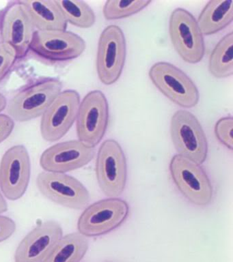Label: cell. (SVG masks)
I'll list each match as a JSON object with an SVG mask.
<instances>
[{"label": "cell", "mask_w": 233, "mask_h": 262, "mask_svg": "<svg viewBox=\"0 0 233 262\" xmlns=\"http://www.w3.org/2000/svg\"><path fill=\"white\" fill-rule=\"evenodd\" d=\"M62 88L61 82L54 78L30 84L18 92L7 103L8 116L19 122L41 117L62 92Z\"/></svg>", "instance_id": "obj_1"}, {"label": "cell", "mask_w": 233, "mask_h": 262, "mask_svg": "<svg viewBox=\"0 0 233 262\" xmlns=\"http://www.w3.org/2000/svg\"><path fill=\"white\" fill-rule=\"evenodd\" d=\"M169 169L176 187L191 204L204 207L212 202L214 188L201 165L176 155L172 158Z\"/></svg>", "instance_id": "obj_2"}, {"label": "cell", "mask_w": 233, "mask_h": 262, "mask_svg": "<svg viewBox=\"0 0 233 262\" xmlns=\"http://www.w3.org/2000/svg\"><path fill=\"white\" fill-rule=\"evenodd\" d=\"M130 206L119 198H108L87 206L77 221L78 232L87 237L108 234L121 226L130 215Z\"/></svg>", "instance_id": "obj_3"}, {"label": "cell", "mask_w": 233, "mask_h": 262, "mask_svg": "<svg viewBox=\"0 0 233 262\" xmlns=\"http://www.w3.org/2000/svg\"><path fill=\"white\" fill-rule=\"evenodd\" d=\"M96 177L102 192L108 198L123 193L128 179L125 155L118 141L109 139L101 143L95 165Z\"/></svg>", "instance_id": "obj_4"}, {"label": "cell", "mask_w": 233, "mask_h": 262, "mask_svg": "<svg viewBox=\"0 0 233 262\" xmlns=\"http://www.w3.org/2000/svg\"><path fill=\"white\" fill-rule=\"evenodd\" d=\"M171 135L178 155L199 165L206 161L207 139L199 121L192 113L181 110L173 114Z\"/></svg>", "instance_id": "obj_5"}, {"label": "cell", "mask_w": 233, "mask_h": 262, "mask_svg": "<svg viewBox=\"0 0 233 262\" xmlns=\"http://www.w3.org/2000/svg\"><path fill=\"white\" fill-rule=\"evenodd\" d=\"M149 77L155 87L182 108H193L200 99L199 91L189 76L176 66L159 61L151 67Z\"/></svg>", "instance_id": "obj_6"}, {"label": "cell", "mask_w": 233, "mask_h": 262, "mask_svg": "<svg viewBox=\"0 0 233 262\" xmlns=\"http://www.w3.org/2000/svg\"><path fill=\"white\" fill-rule=\"evenodd\" d=\"M75 122L78 140L95 148L105 135L109 122V105L105 94L100 90L89 92L79 104Z\"/></svg>", "instance_id": "obj_7"}, {"label": "cell", "mask_w": 233, "mask_h": 262, "mask_svg": "<svg viewBox=\"0 0 233 262\" xmlns=\"http://www.w3.org/2000/svg\"><path fill=\"white\" fill-rule=\"evenodd\" d=\"M169 33L174 48L184 61L193 64L201 61L205 53L204 36L197 20L189 11L181 8L173 10Z\"/></svg>", "instance_id": "obj_8"}, {"label": "cell", "mask_w": 233, "mask_h": 262, "mask_svg": "<svg viewBox=\"0 0 233 262\" xmlns=\"http://www.w3.org/2000/svg\"><path fill=\"white\" fill-rule=\"evenodd\" d=\"M126 45L122 29L110 25L104 29L98 42L96 67L102 83L112 85L119 79L125 63Z\"/></svg>", "instance_id": "obj_9"}, {"label": "cell", "mask_w": 233, "mask_h": 262, "mask_svg": "<svg viewBox=\"0 0 233 262\" xmlns=\"http://www.w3.org/2000/svg\"><path fill=\"white\" fill-rule=\"evenodd\" d=\"M36 185L48 200L73 210H82L90 202V194L83 184L67 173L44 171L38 174Z\"/></svg>", "instance_id": "obj_10"}, {"label": "cell", "mask_w": 233, "mask_h": 262, "mask_svg": "<svg viewBox=\"0 0 233 262\" xmlns=\"http://www.w3.org/2000/svg\"><path fill=\"white\" fill-rule=\"evenodd\" d=\"M31 161L23 145L10 147L0 161V190L11 201L21 199L29 186Z\"/></svg>", "instance_id": "obj_11"}, {"label": "cell", "mask_w": 233, "mask_h": 262, "mask_svg": "<svg viewBox=\"0 0 233 262\" xmlns=\"http://www.w3.org/2000/svg\"><path fill=\"white\" fill-rule=\"evenodd\" d=\"M80 96L73 90L61 92L41 116L40 133L44 140L56 142L67 134L76 121Z\"/></svg>", "instance_id": "obj_12"}, {"label": "cell", "mask_w": 233, "mask_h": 262, "mask_svg": "<svg viewBox=\"0 0 233 262\" xmlns=\"http://www.w3.org/2000/svg\"><path fill=\"white\" fill-rule=\"evenodd\" d=\"M86 47L82 38L69 31L35 30L30 50L47 60L65 61L80 56Z\"/></svg>", "instance_id": "obj_13"}, {"label": "cell", "mask_w": 233, "mask_h": 262, "mask_svg": "<svg viewBox=\"0 0 233 262\" xmlns=\"http://www.w3.org/2000/svg\"><path fill=\"white\" fill-rule=\"evenodd\" d=\"M95 150L80 141L56 143L43 152L40 165L45 171L67 173L88 165L95 157Z\"/></svg>", "instance_id": "obj_14"}, {"label": "cell", "mask_w": 233, "mask_h": 262, "mask_svg": "<svg viewBox=\"0 0 233 262\" xmlns=\"http://www.w3.org/2000/svg\"><path fill=\"white\" fill-rule=\"evenodd\" d=\"M62 235V226L57 221L40 223L18 245L15 261L44 262Z\"/></svg>", "instance_id": "obj_15"}, {"label": "cell", "mask_w": 233, "mask_h": 262, "mask_svg": "<svg viewBox=\"0 0 233 262\" xmlns=\"http://www.w3.org/2000/svg\"><path fill=\"white\" fill-rule=\"evenodd\" d=\"M34 28L23 6L17 5L7 12L2 26V42L13 49L17 58L25 56L30 50Z\"/></svg>", "instance_id": "obj_16"}, {"label": "cell", "mask_w": 233, "mask_h": 262, "mask_svg": "<svg viewBox=\"0 0 233 262\" xmlns=\"http://www.w3.org/2000/svg\"><path fill=\"white\" fill-rule=\"evenodd\" d=\"M34 29L39 31L67 30V22L54 0H20Z\"/></svg>", "instance_id": "obj_17"}, {"label": "cell", "mask_w": 233, "mask_h": 262, "mask_svg": "<svg viewBox=\"0 0 233 262\" xmlns=\"http://www.w3.org/2000/svg\"><path fill=\"white\" fill-rule=\"evenodd\" d=\"M232 0H215L206 4L197 23L203 36H210L224 30L232 24Z\"/></svg>", "instance_id": "obj_18"}, {"label": "cell", "mask_w": 233, "mask_h": 262, "mask_svg": "<svg viewBox=\"0 0 233 262\" xmlns=\"http://www.w3.org/2000/svg\"><path fill=\"white\" fill-rule=\"evenodd\" d=\"M89 243L80 233L62 235L44 262H80L87 254Z\"/></svg>", "instance_id": "obj_19"}, {"label": "cell", "mask_w": 233, "mask_h": 262, "mask_svg": "<svg viewBox=\"0 0 233 262\" xmlns=\"http://www.w3.org/2000/svg\"><path fill=\"white\" fill-rule=\"evenodd\" d=\"M233 33L225 35L219 41L208 61V71L214 77L223 79L233 74Z\"/></svg>", "instance_id": "obj_20"}, {"label": "cell", "mask_w": 233, "mask_h": 262, "mask_svg": "<svg viewBox=\"0 0 233 262\" xmlns=\"http://www.w3.org/2000/svg\"><path fill=\"white\" fill-rule=\"evenodd\" d=\"M67 24L87 29L95 24L96 16L91 6L79 0H54Z\"/></svg>", "instance_id": "obj_21"}, {"label": "cell", "mask_w": 233, "mask_h": 262, "mask_svg": "<svg viewBox=\"0 0 233 262\" xmlns=\"http://www.w3.org/2000/svg\"><path fill=\"white\" fill-rule=\"evenodd\" d=\"M151 2L149 0L107 1L103 8L104 17L107 20H117L129 17L142 11Z\"/></svg>", "instance_id": "obj_22"}, {"label": "cell", "mask_w": 233, "mask_h": 262, "mask_svg": "<svg viewBox=\"0 0 233 262\" xmlns=\"http://www.w3.org/2000/svg\"><path fill=\"white\" fill-rule=\"evenodd\" d=\"M233 118L232 116H226L220 118L216 122L214 132L216 138L226 148L233 149Z\"/></svg>", "instance_id": "obj_23"}, {"label": "cell", "mask_w": 233, "mask_h": 262, "mask_svg": "<svg viewBox=\"0 0 233 262\" xmlns=\"http://www.w3.org/2000/svg\"><path fill=\"white\" fill-rule=\"evenodd\" d=\"M16 59L13 49L3 42L0 43V81L13 67Z\"/></svg>", "instance_id": "obj_24"}, {"label": "cell", "mask_w": 233, "mask_h": 262, "mask_svg": "<svg viewBox=\"0 0 233 262\" xmlns=\"http://www.w3.org/2000/svg\"><path fill=\"white\" fill-rule=\"evenodd\" d=\"M16 223L9 216L0 214V243L7 241L15 233Z\"/></svg>", "instance_id": "obj_25"}, {"label": "cell", "mask_w": 233, "mask_h": 262, "mask_svg": "<svg viewBox=\"0 0 233 262\" xmlns=\"http://www.w3.org/2000/svg\"><path fill=\"white\" fill-rule=\"evenodd\" d=\"M15 128V121L9 116L0 114V143L9 138Z\"/></svg>", "instance_id": "obj_26"}, {"label": "cell", "mask_w": 233, "mask_h": 262, "mask_svg": "<svg viewBox=\"0 0 233 262\" xmlns=\"http://www.w3.org/2000/svg\"><path fill=\"white\" fill-rule=\"evenodd\" d=\"M8 210V204L3 192L0 190V214H3Z\"/></svg>", "instance_id": "obj_27"}, {"label": "cell", "mask_w": 233, "mask_h": 262, "mask_svg": "<svg viewBox=\"0 0 233 262\" xmlns=\"http://www.w3.org/2000/svg\"><path fill=\"white\" fill-rule=\"evenodd\" d=\"M7 106V100L3 94L0 93V114L6 110Z\"/></svg>", "instance_id": "obj_28"}]
</instances>
